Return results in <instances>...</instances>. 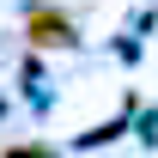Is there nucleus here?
I'll list each match as a JSON object with an SVG mask.
<instances>
[{"label":"nucleus","mask_w":158,"mask_h":158,"mask_svg":"<svg viewBox=\"0 0 158 158\" xmlns=\"http://www.w3.org/2000/svg\"><path fill=\"white\" fill-rule=\"evenodd\" d=\"M6 158H55V152H49V146H12Z\"/></svg>","instance_id":"f03ea898"},{"label":"nucleus","mask_w":158,"mask_h":158,"mask_svg":"<svg viewBox=\"0 0 158 158\" xmlns=\"http://www.w3.org/2000/svg\"><path fill=\"white\" fill-rule=\"evenodd\" d=\"M24 37L37 43V49H67V43H79V31H73V19H67V12L37 6V12L24 19Z\"/></svg>","instance_id":"f257e3e1"}]
</instances>
